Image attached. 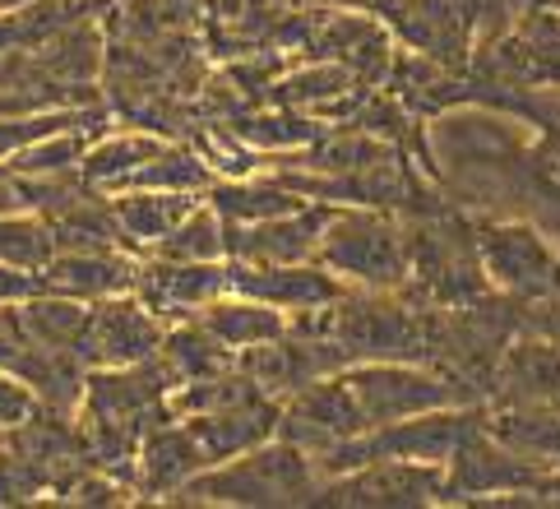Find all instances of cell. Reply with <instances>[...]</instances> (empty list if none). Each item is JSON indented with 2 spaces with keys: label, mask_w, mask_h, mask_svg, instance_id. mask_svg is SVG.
I'll use <instances>...</instances> for the list:
<instances>
[{
  "label": "cell",
  "mask_w": 560,
  "mask_h": 509,
  "mask_svg": "<svg viewBox=\"0 0 560 509\" xmlns=\"http://www.w3.org/2000/svg\"><path fill=\"white\" fill-rule=\"evenodd\" d=\"M315 259L348 288L398 292L412 278V236L385 209H338L334 204Z\"/></svg>",
  "instance_id": "obj_2"
},
{
  "label": "cell",
  "mask_w": 560,
  "mask_h": 509,
  "mask_svg": "<svg viewBox=\"0 0 560 509\" xmlns=\"http://www.w3.org/2000/svg\"><path fill=\"white\" fill-rule=\"evenodd\" d=\"M149 255H163V259H186V264H213V259H228V218L213 209L209 199H199L195 209L176 222V228L158 241Z\"/></svg>",
  "instance_id": "obj_20"
},
{
  "label": "cell",
  "mask_w": 560,
  "mask_h": 509,
  "mask_svg": "<svg viewBox=\"0 0 560 509\" xmlns=\"http://www.w3.org/2000/svg\"><path fill=\"white\" fill-rule=\"evenodd\" d=\"M357 84H362V79H357L348 66H311V70H296V74H288L283 84V102L288 107H325V102H338V97H348V93H357Z\"/></svg>",
  "instance_id": "obj_22"
},
{
  "label": "cell",
  "mask_w": 560,
  "mask_h": 509,
  "mask_svg": "<svg viewBox=\"0 0 560 509\" xmlns=\"http://www.w3.org/2000/svg\"><path fill=\"white\" fill-rule=\"evenodd\" d=\"M37 394L24 375L14 371H0V431H14V426H24L33 413H37Z\"/></svg>",
  "instance_id": "obj_25"
},
{
  "label": "cell",
  "mask_w": 560,
  "mask_h": 509,
  "mask_svg": "<svg viewBox=\"0 0 560 509\" xmlns=\"http://www.w3.org/2000/svg\"><path fill=\"white\" fill-rule=\"evenodd\" d=\"M28 60L47 79H56L61 89H89L97 70H103V28L89 19H79L66 33H56L51 43H43L37 51H28Z\"/></svg>",
  "instance_id": "obj_15"
},
{
  "label": "cell",
  "mask_w": 560,
  "mask_h": 509,
  "mask_svg": "<svg viewBox=\"0 0 560 509\" xmlns=\"http://www.w3.org/2000/svg\"><path fill=\"white\" fill-rule=\"evenodd\" d=\"M205 467H213L205 440L195 436V426L186 417H163L139 436L135 454V496L172 500L190 477H199Z\"/></svg>",
  "instance_id": "obj_9"
},
{
  "label": "cell",
  "mask_w": 560,
  "mask_h": 509,
  "mask_svg": "<svg viewBox=\"0 0 560 509\" xmlns=\"http://www.w3.org/2000/svg\"><path fill=\"white\" fill-rule=\"evenodd\" d=\"M37 496H51V477L10 436H0V505H24Z\"/></svg>",
  "instance_id": "obj_23"
},
{
  "label": "cell",
  "mask_w": 560,
  "mask_h": 509,
  "mask_svg": "<svg viewBox=\"0 0 560 509\" xmlns=\"http://www.w3.org/2000/svg\"><path fill=\"white\" fill-rule=\"evenodd\" d=\"M43 288H47L43 274L19 269V264H5V259H0V305H19V301H28L33 292H43Z\"/></svg>",
  "instance_id": "obj_27"
},
{
  "label": "cell",
  "mask_w": 560,
  "mask_h": 509,
  "mask_svg": "<svg viewBox=\"0 0 560 509\" xmlns=\"http://www.w3.org/2000/svg\"><path fill=\"white\" fill-rule=\"evenodd\" d=\"M56 255V232L43 213H0V259L43 274Z\"/></svg>",
  "instance_id": "obj_21"
},
{
  "label": "cell",
  "mask_w": 560,
  "mask_h": 509,
  "mask_svg": "<svg viewBox=\"0 0 560 509\" xmlns=\"http://www.w3.org/2000/svg\"><path fill=\"white\" fill-rule=\"evenodd\" d=\"M14 5H24V0H0V14H10Z\"/></svg>",
  "instance_id": "obj_28"
},
{
  "label": "cell",
  "mask_w": 560,
  "mask_h": 509,
  "mask_svg": "<svg viewBox=\"0 0 560 509\" xmlns=\"http://www.w3.org/2000/svg\"><path fill=\"white\" fill-rule=\"evenodd\" d=\"M167 320H158L135 292L93 301L89 315V338H84V361L93 366H130L163 352Z\"/></svg>",
  "instance_id": "obj_7"
},
{
  "label": "cell",
  "mask_w": 560,
  "mask_h": 509,
  "mask_svg": "<svg viewBox=\"0 0 560 509\" xmlns=\"http://www.w3.org/2000/svg\"><path fill=\"white\" fill-rule=\"evenodd\" d=\"M319 486H325V477H319L311 454L296 450L292 440L273 436L246 454L205 467L172 500L176 505H236V509H296V505H315Z\"/></svg>",
  "instance_id": "obj_1"
},
{
  "label": "cell",
  "mask_w": 560,
  "mask_h": 509,
  "mask_svg": "<svg viewBox=\"0 0 560 509\" xmlns=\"http://www.w3.org/2000/svg\"><path fill=\"white\" fill-rule=\"evenodd\" d=\"M0 213H37V176L0 162Z\"/></svg>",
  "instance_id": "obj_26"
},
{
  "label": "cell",
  "mask_w": 560,
  "mask_h": 509,
  "mask_svg": "<svg viewBox=\"0 0 560 509\" xmlns=\"http://www.w3.org/2000/svg\"><path fill=\"white\" fill-rule=\"evenodd\" d=\"M163 361L172 366L176 390H182V384H199V380H213V375L232 371L236 352L223 348V343L205 329V320H176V324H167Z\"/></svg>",
  "instance_id": "obj_18"
},
{
  "label": "cell",
  "mask_w": 560,
  "mask_h": 509,
  "mask_svg": "<svg viewBox=\"0 0 560 509\" xmlns=\"http://www.w3.org/2000/svg\"><path fill=\"white\" fill-rule=\"evenodd\" d=\"M348 384L352 398L371 426H389L417 413H431V407H454V403H472V394L458 384L450 371L440 366H422V361H357L348 366Z\"/></svg>",
  "instance_id": "obj_3"
},
{
  "label": "cell",
  "mask_w": 560,
  "mask_h": 509,
  "mask_svg": "<svg viewBox=\"0 0 560 509\" xmlns=\"http://www.w3.org/2000/svg\"><path fill=\"white\" fill-rule=\"evenodd\" d=\"M228 269H232V292L269 301L292 320L311 315L348 292V282L334 269H325L319 259H302V264H236V259H228Z\"/></svg>",
  "instance_id": "obj_10"
},
{
  "label": "cell",
  "mask_w": 560,
  "mask_h": 509,
  "mask_svg": "<svg viewBox=\"0 0 560 509\" xmlns=\"http://www.w3.org/2000/svg\"><path fill=\"white\" fill-rule=\"evenodd\" d=\"M167 139L163 135H149V130H126V135H107V139H93L89 144V153H84V162H79V176L89 181L93 190H107V195H116L126 186V181L144 167V162L163 149Z\"/></svg>",
  "instance_id": "obj_17"
},
{
  "label": "cell",
  "mask_w": 560,
  "mask_h": 509,
  "mask_svg": "<svg viewBox=\"0 0 560 509\" xmlns=\"http://www.w3.org/2000/svg\"><path fill=\"white\" fill-rule=\"evenodd\" d=\"M218 213L228 218V228H246V222H265V218H278V213H292L302 209V195H296L288 181H213L209 195H205Z\"/></svg>",
  "instance_id": "obj_19"
},
{
  "label": "cell",
  "mask_w": 560,
  "mask_h": 509,
  "mask_svg": "<svg viewBox=\"0 0 560 509\" xmlns=\"http://www.w3.org/2000/svg\"><path fill=\"white\" fill-rule=\"evenodd\" d=\"M79 19H89V0H24L0 14V56H28Z\"/></svg>",
  "instance_id": "obj_16"
},
{
  "label": "cell",
  "mask_w": 560,
  "mask_h": 509,
  "mask_svg": "<svg viewBox=\"0 0 560 509\" xmlns=\"http://www.w3.org/2000/svg\"><path fill=\"white\" fill-rule=\"evenodd\" d=\"M500 394L510 407H542L560 413V343H514L500 357Z\"/></svg>",
  "instance_id": "obj_12"
},
{
  "label": "cell",
  "mask_w": 560,
  "mask_h": 509,
  "mask_svg": "<svg viewBox=\"0 0 560 509\" xmlns=\"http://www.w3.org/2000/svg\"><path fill=\"white\" fill-rule=\"evenodd\" d=\"M223 292H232L228 259L186 264V259L149 255V259H139V274H135V297L144 301L158 320H167V324L199 320Z\"/></svg>",
  "instance_id": "obj_6"
},
{
  "label": "cell",
  "mask_w": 560,
  "mask_h": 509,
  "mask_svg": "<svg viewBox=\"0 0 560 509\" xmlns=\"http://www.w3.org/2000/svg\"><path fill=\"white\" fill-rule=\"evenodd\" d=\"M139 255L126 246H84V251H56L43 269V282L51 292H66L79 301H107L135 292Z\"/></svg>",
  "instance_id": "obj_11"
},
{
  "label": "cell",
  "mask_w": 560,
  "mask_h": 509,
  "mask_svg": "<svg viewBox=\"0 0 560 509\" xmlns=\"http://www.w3.org/2000/svg\"><path fill=\"white\" fill-rule=\"evenodd\" d=\"M199 320H205V329L223 343V348H232L236 357L259 348V343L283 338L292 329V315H283L278 305L259 301V297H246V292H223Z\"/></svg>",
  "instance_id": "obj_13"
},
{
  "label": "cell",
  "mask_w": 560,
  "mask_h": 509,
  "mask_svg": "<svg viewBox=\"0 0 560 509\" xmlns=\"http://www.w3.org/2000/svg\"><path fill=\"white\" fill-rule=\"evenodd\" d=\"M205 195H172V190H121L112 195V218L121 228V241L139 255L153 251L176 222H182Z\"/></svg>",
  "instance_id": "obj_14"
},
{
  "label": "cell",
  "mask_w": 560,
  "mask_h": 509,
  "mask_svg": "<svg viewBox=\"0 0 560 509\" xmlns=\"http://www.w3.org/2000/svg\"><path fill=\"white\" fill-rule=\"evenodd\" d=\"M477 251H482V269L500 292L524 297V301L560 292V259L537 228H524V222H487L477 232Z\"/></svg>",
  "instance_id": "obj_5"
},
{
  "label": "cell",
  "mask_w": 560,
  "mask_h": 509,
  "mask_svg": "<svg viewBox=\"0 0 560 509\" xmlns=\"http://www.w3.org/2000/svg\"><path fill=\"white\" fill-rule=\"evenodd\" d=\"M334 213V204L306 199L302 209L278 213L246 228H228V259L236 264H302L319 255V236Z\"/></svg>",
  "instance_id": "obj_8"
},
{
  "label": "cell",
  "mask_w": 560,
  "mask_h": 509,
  "mask_svg": "<svg viewBox=\"0 0 560 509\" xmlns=\"http://www.w3.org/2000/svg\"><path fill=\"white\" fill-rule=\"evenodd\" d=\"M524 167H528L533 190L547 204H560V126H551L542 139H537V149L528 153Z\"/></svg>",
  "instance_id": "obj_24"
},
{
  "label": "cell",
  "mask_w": 560,
  "mask_h": 509,
  "mask_svg": "<svg viewBox=\"0 0 560 509\" xmlns=\"http://www.w3.org/2000/svg\"><path fill=\"white\" fill-rule=\"evenodd\" d=\"M329 509H417L445 505V467L412 463V459H371L319 486V500Z\"/></svg>",
  "instance_id": "obj_4"
}]
</instances>
